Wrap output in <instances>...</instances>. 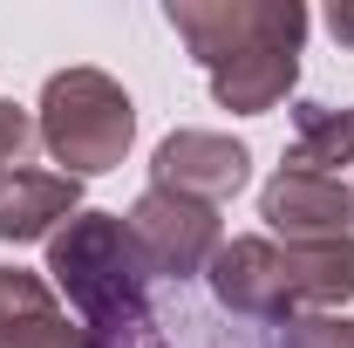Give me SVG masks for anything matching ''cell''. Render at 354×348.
I'll return each instance as SVG.
<instances>
[{"mask_svg":"<svg viewBox=\"0 0 354 348\" xmlns=\"http://www.w3.org/2000/svg\"><path fill=\"white\" fill-rule=\"evenodd\" d=\"M327 28H334L341 48H354V0H334V7H327Z\"/></svg>","mask_w":354,"mask_h":348,"instance_id":"15","label":"cell"},{"mask_svg":"<svg viewBox=\"0 0 354 348\" xmlns=\"http://www.w3.org/2000/svg\"><path fill=\"white\" fill-rule=\"evenodd\" d=\"M293 82H300V48H252V55L212 69V96L239 116H266Z\"/></svg>","mask_w":354,"mask_h":348,"instance_id":"10","label":"cell"},{"mask_svg":"<svg viewBox=\"0 0 354 348\" xmlns=\"http://www.w3.org/2000/svg\"><path fill=\"white\" fill-rule=\"evenodd\" d=\"M164 21L205 69L239 62L252 48H300L307 42V7L300 0H171Z\"/></svg>","mask_w":354,"mask_h":348,"instance_id":"3","label":"cell"},{"mask_svg":"<svg viewBox=\"0 0 354 348\" xmlns=\"http://www.w3.org/2000/svg\"><path fill=\"white\" fill-rule=\"evenodd\" d=\"M35 143H41L35 116L14 110V103H0V171H28L35 164Z\"/></svg>","mask_w":354,"mask_h":348,"instance_id":"12","label":"cell"},{"mask_svg":"<svg viewBox=\"0 0 354 348\" xmlns=\"http://www.w3.org/2000/svg\"><path fill=\"white\" fill-rule=\"evenodd\" d=\"M130 239L136 253H143V266H150V280L157 273H171V280H184V273H198V266H212V253H218V212L212 205H198V198H177V191H143L130 205Z\"/></svg>","mask_w":354,"mask_h":348,"instance_id":"4","label":"cell"},{"mask_svg":"<svg viewBox=\"0 0 354 348\" xmlns=\"http://www.w3.org/2000/svg\"><path fill=\"white\" fill-rule=\"evenodd\" d=\"M212 294L252 321H293L300 314L286 246H272V239H225L212 253Z\"/></svg>","mask_w":354,"mask_h":348,"instance_id":"6","label":"cell"},{"mask_svg":"<svg viewBox=\"0 0 354 348\" xmlns=\"http://www.w3.org/2000/svg\"><path fill=\"white\" fill-rule=\"evenodd\" d=\"M245 177H252V150L232 143V137H218V130H171L157 143V157H150V184L157 191L198 198L212 212H218Z\"/></svg>","mask_w":354,"mask_h":348,"instance_id":"5","label":"cell"},{"mask_svg":"<svg viewBox=\"0 0 354 348\" xmlns=\"http://www.w3.org/2000/svg\"><path fill=\"white\" fill-rule=\"evenodd\" d=\"M82 212V177L68 171H0V239H55Z\"/></svg>","mask_w":354,"mask_h":348,"instance_id":"8","label":"cell"},{"mask_svg":"<svg viewBox=\"0 0 354 348\" xmlns=\"http://www.w3.org/2000/svg\"><path fill=\"white\" fill-rule=\"evenodd\" d=\"M286 348H354V328L341 314H293L286 321Z\"/></svg>","mask_w":354,"mask_h":348,"instance_id":"13","label":"cell"},{"mask_svg":"<svg viewBox=\"0 0 354 348\" xmlns=\"http://www.w3.org/2000/svg\"><path fill=\"white\" fill-rule=\"evenodd\" d=\"M35 130H41L48 157L68 164V177H95V171H116L123 164V150L136 137V103L102 69H62L41 89Z\"/></svg>","mask_w":354,"mask_h":348,"instance_id":"2","label":"cell"},{"mask_svg":"<svg viewBox=\"0 0 354 348\" xmlns=\"http://www.w3.org/2000/svg\"><path fill=\"white\" fill-rule=\"evenodd\" d=\"M293 171L327 177L334 164H354V110H334V103H300L293 110V150H286Z\"/></svg>","mask_w":354,"mask_h":348,"instance_id":"11","label":"cell"},{"mask_svg":"<svg viewBox=\"0 0 354 348\" xmlns=\"http://www.w3.org/2000/svg\"><path fill=\"white\" fill-rule=\"evenodd\" d=\"M348 212H354V191H348Z\"/></svg>","mask_w":354,"mask_h":348,"instance_id":"16","label":"cell"},{"mask_svg":"<svg viewBox=\"0 0 354 348\" xmlns=\"http://www.w3.org/2000/svg\"><path fill=\"white\" fill-rule=\"evenodd\" d=\"M48 273L88 328L150 321V266L116 212H75L48 239Z\"/></svg>","mask_w":354,"mask_h":348,"instance_id":"1","label":"cell"},{"mask_svg":"<svg viewBox=\"0 0 354 348\" xmlns=\"http://www.w3.org/2000/svg\"><path fill=\"white\" fill-rule=\"evenodd\" d=\"M0 348H88V328H68L41 273L0 266Z\"/></svg>","mask_w":354,"mask_h":348,"instance_id":"9","label":"cell"},{"mask_svg":"<svg viewBox=\"0 0 354 348\" xmlns=\"http://www.w3.org/2000/svg\"><path fill=\"white\" fill-rule=\"evenodd\" d=\"M259 218L286 239V246H348V191L334 177H313V171H279L266 177L259 191Z\"/></svg>","mask_w":354,"mask_h":348,"instance_id":"7","label":"cell"},{"mask_svg":"<svg viewBox=\"0 0 354 348\" xmlns=\"http://www.w3.org/2000/svg\"><path fill=\"white\" fill-rule=\"evenodd\" d=\"M88 348H164L157 321H123V328H88Z\"/></svg>","mask_w":354,"mask_h":348,"instance_id":"14","label":"cell"}]
</instances>
